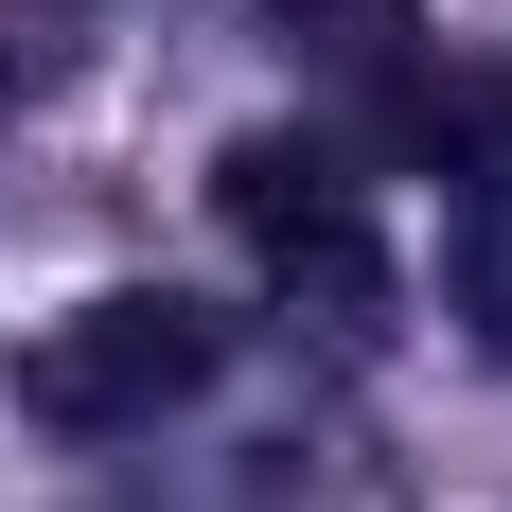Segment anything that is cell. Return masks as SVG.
I'll return each instance as SVG.
<instances>
[{"instance_id": "3", "label": "cell", "mask_w": 512, "mask_h": 512, "mask_svg": "<svg viewBox=\"0 0 512 512\" xmlns=\"http://www.w3.org/2000/svg\"><path fill=\"white\" fill-rule=\"evenodd\" d=\"M265 18L301 53H336V71H389V53H407V0H265Z\"/></svg>"}, {"instance_id": "4", "label": "cell", "mask_w": 512, "mask_h": 512, "mask_svg": "<svg viewBox=\"0 0 512 512\" xmlns=\"http://www.w3.org/2000/svg\"><path fill=\"white\" fill-rule=\"evenodd\" d=\"M460 301H477V336L512 354V230H477V265H460Z\"/></svg>"}, {"instance_id": "1", "label": "cell", "mask_w": 512, "mask_h": 512, "mask_svg": "<svg viewBox=\"0 0 512 512\" xmlns=\"http://www.w3.org/2000/svg\"><path fill=\"white\" fill-rule=\"evenodd\" d=\"M212 371H230V318L195 301V283H106V301H71L18 354V407L53 424V442H142L159 407H195Z\"/></svg>"}, {"instance_id": "2", "label": "cell", "mask_w": 512, "mask_h": 512, "mask_svg": "<svg viewBox=\"0 0 512 512\" xmlns=\"http://www.w3.org/2000/svg\"><path fill=\"white\" fill-rule=\"evenodd\" d=\"M212 212H230V248H248L318 336H371V318H389V230H371V177H354L336 142H283V124L230 142Z\"/></svg>"}]
</instances>
